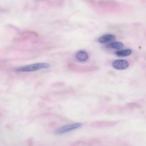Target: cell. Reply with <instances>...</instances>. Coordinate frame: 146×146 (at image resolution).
I'll list each match as a JSON object with an SVG mask.
<instances>
[{"label": "cell", "mask_w": 146, "mask_h": 146, "mask_svg": "<svg viewBox=\"0 0 146 146\" xmlns=\"http://www.w3.org/2000/svg\"><path fill=\"white\" fill-rule=\"evenodd\" d=\"M50 66V65L47 63H36L18 67L16 69V71L18 72H32L40 69L47 68Z\"/></svg>", "instance_id": "cell-1"}, {"label": "cell", "mask_w": 146, "mask_h": 146, "mask_svg": "<svg viewBox=\"0 0 146 146\" xmlns=\"http://www.w3.org/2000/svg\"><path fill=\"white\" fill-rule=\"evenodd\" d=\"M132 50L131 49H124V50H120L116 51L115 54L116 56L119 57H125L129 56L131 54Z\"/></svg>", "instance_id": "cell-7"}, {"label": "cell", "mask_w": 146, "mask_h": 146, "mask_svg": "<svg viewBox=\"0 0 146 146\" xmlns=\"http://www.w3.org/2000/svg\"><path fill=\"white\" fill-rule=\"evenodd\" d=\"M115 39L116 36L115 35L112 34H106L99 37L98 40L100 43H106L113 42L115 40Z\"/></svg>", "instance_id": "cell-4"}, {"label": "cell", "mask_w": 146, "mask_h": 146, "mask_svg": "<svg viewBox=\"0 0 146 146\" xmlns=\"http://www.w3.org/2000/svg\"><path fill=\"white\" fill-rule=\"evenodd\" d=\"M112 66L117 70H125L129 67V63L124 59H117L112 62Z\"/></svg>", "instance_id": "cell-3"}, {"label": "cell", "mask_w": 146, "mask_h": 146, "mask_svg": "<svg viewBox=\"0 0 146 146\" xmlns=\"http://www.w3.org/2000/svg\"><path fill=\"white\" fill-rule=\"evenodd\" d=\"M76 59L80 62H85L88 60L89 55L88 53L84 50H80L75 54Z\"/></svg>", "instance_id": "cell-5"}, {"label": "cell", "mask_w": 146, "mask_h": 146, "mask_svg": "<svg viewBox=\"0 0 146 146\" xmlns=\"http://www.w3.org/2000/svg\"><path fill=\"white\" fill-rule=\"evenodd\" d=\"M82 125V124L81 123H75L73 124H67L63 126H62L58 128L54 132V133L56 135H60L63 133H65L70 131H72L73 130H75L77 128H80Z\"/></svg>", "instance_id": "cell-2"}, {"label": "cell", "mask_w": 146, "mask_h": 146, "mask_svg": "<svg viewBox=\"0 0 146 146\" xmlns=\"http://www.w3.org/2000/svg\"><path fill=\"white\" fill-rule=\"evenodd\" d=\"M124 47V44L121 42H111L107 45V47L111 49L120 50Z\"/></svg>", "instance_id": "cell-6"}]
</instances>
